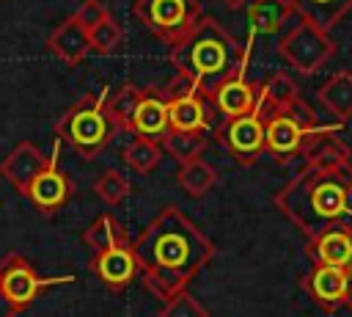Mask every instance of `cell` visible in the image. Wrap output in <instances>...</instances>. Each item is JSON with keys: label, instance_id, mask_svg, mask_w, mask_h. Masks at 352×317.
Listing matches in <instances>:
<instances>
[{"label": "cell", "instance_id": "obj_1", "mask_svg": "<svg viewBox=\"0 0 352 317\" xmlns=\"http://www.w3.org/2000/svg\"><path fill=\"white\" fill-rule=\"evenodd\" d=\"M138 262V278L157 300H170L184 292L187 284L212 262L214 243L182 212L176 204H165L151 223L132 240Z\"/></svg>", "mask_w": 352, "mask_h": 317}, {"label": "cell", "instance_id": "obj_2", "mask_svg": "<svg viewBox=\"0 0 352 317\" xmlns=\"http://www.w3.org/2000/svg\"><path fill=\"white\" fill-rule=\"evenodd\" d=\"M272 201L308 240L330 229L352 232V160L333 168L302 165Z\"/></svg>", "mask_w": 352, "mask_h": 317}, {"label": "cell", "instance_id": "obj_3", "mask_svg": "<svg viewBox=\"0 0 352 317\" xmlns=\"http://www.w3.org/2000/svg\"><path fill=\"white\" fill-rule=\"evenodd\" d=\"M170 63L176 74L192 80L195 88L209 96L223 80L248 66V47H239L214 17L204 14L184 39L170 44Z\"/></svg>", "mask_w": 352, "mask_h": 317}, {"label": "cell", "instance_id": "obj_4", "mask_svg": "<svg viewBox=\"0 0 352 317\" xmlns=\"http://www.w3.org/2000/svg\"><path fill=\"white\" fill-rule=\"evenodd\" d=\"M55 135L60 141H66L77 157H82V160L99 157L116 135V127L104 110V96L82 94L55 121Z\"/></svg>", "mask_w": 352, "mask_h": 317}, {"label": "cell", "instance_id": "obj_5", "mask_svg": "<svg viewBox=\"0 0 352 317\" xmlns=\"http://www.w3.org/2000/svg\"><path fill=\"white\" fill-rule=\"evenodd\" d=\"M132 14L151 36L170 47L195 28L204 6L201 0H135Z\"/></svg>", "mask_w": 352, "mask_h": 317}, {"label": "cell", "instance_id": "obj_6", "mask_svg": "<svg viewBox=\"0 0 352 317\" xmlns=\"http://www.w3.org/2000/svg\"><path fill=\"white\" fill-rule=\"evenodd\" d=\"M278 52L300 74H314L319 66L327 63V58H333L336 44L324 30H319L316 25L297 17L292 25H286L280 30Z\"/></svg>", "mask_w": 352, "mask_h": 317}, {"label": "cell", "instance_id": "obj_7", "mask_svg": "<svg viewBox=\"0 0 352 317\" xmlns=\"http://www.w3.org/2000/svg\"><path fill=\"white\" fill-rule=\"evenodd\" d=\"M74 281V276H38L33 270V265L11 251L0 259V292L22 311L25 306H30L47 287H55V284H69Z\"/></svg>", "mask_w": 352, "mask_h": 317}, {"label": "cell", "instance_id": "obj_8", "mask_svg": "<svg viewBox=\"0 0 352 317\" xmlns=\"http://www.w3.org/2000/svg\"><path fill=\"white\" fill-rule=\"evenodd\" d=\"M214 135L226 154H231L242 165H253L264 154V119L258 110L220 121L214 127Z\"/></svg>", "mask_w": 352, "mask_h": 317}, {"label": "cell", "instance_id": "obj_9", "mask_svg": "<svg viewBox=\"0 0 352 317\" xmlns=\"http://www.w3.org/2000/svg\"><path fill=\"white\" fill-rule=\"evenodd\" d=\"M302 289L322 311H341L352 309V267H330L314 265L311 273L302 278Z\"/></svg>", "mask_w": 352, "mask_h": 317}, {"label": "cell", "instance_id": "obj_10", "mask_svg": "<svg viewBox=\"0 0 352 317\" xmlns=\"http://www.w3.org/2000/svg\"><path fill=\"white\" fill-rule=\"evenodd\" d=\"M47 163H50V157H47L36 143L19 141V143L6 154V160L0 163V176H3L14 190H19V193L25 196L28 187L36 182V176L47 168Z\"/></svg>", "mask_w": 352, "mask_h": 317}, {"label": "cell", "instance_id": "obj_11", "mask_svg": "<svg viewBox=\"0 0 352 317\" xmlns=\"http://www.w3.org/2000/svg\"><path fill=\"white\" fill-rule=\"evenodd\" d=\"M308 132L311 130H302L286 113H275V116L264 119V152L275 163H289L302 154V143H305Z\"/></svg>", "mask_w": 352, "mask_h": 317}, {"label": "cell", "instance_id": "obj_12", "mask_svg": "<svg viewBox=\"0 0 352 317\" xmlns=\"http://www.w3.org/2000/svg\"><path fill=\"white\" fill-rule=\"evenodd\" d=\"M256 99H258V85L245 77V69H242V72H234L228 80H223V83L209 94V102H212V108L220 113L223 121L256 110Z\"/></svg>", "mask_w": 352, "mask_h": 317}, {"label": "cell", "instance_id": "obj_13", "mask_svg": "<svg viewBox=\"0 0 352 317\" xmlns=\"http://www.w3.org/2000/svg\"><path fill=\"white\" fill-rule=\"evenodd\" d=\"M72 179L58 168V152L50 157L47 168L36 176V182L28 187V198L33 201V207L44 215H52L55 209H60L69 198H72Z\"/></svg>", "mask_w": 352, "mask_h": 317}, {"label": "cell", "instance_id": "obj_14", "mask_svg": "<svg viewBox=\"0 0 352 317\" xmlns=\"http://www.w3.org/2000/svg\"><path fill=\"white\" fill-rule=\"evenodd\" d=\"M168 99V130L182 132H209L212 124V102L201 91H187Z\"/></svg>", "mask_w": 352, "mask_h": 317}, {"label": "cell", "instance_id": "obj_15", "mask_svg": "<svg viewBox=\"0 0 352 317\" xmlns=\"http://www.w3.org/2000/svg\"><path fill=\"white\" fill-rule=\"evenodd\" d=\"M91 270L110 289H124L126 284H132L138 278V262H135V254H132V240L126 245H116L110 251L94 254Z\"/></svg>", "mask_w": 352, "mask_h": 317}, {"label": "cell", "instance_id": "obj_16", "mask_svg": "<svg viewBox=\"0 0 352 317\" xmlns=\"http://www.w3.org/2000/svg\"><path fill=\"white\" fill-rule=\"evenodd\" d=\"M135 138H148L157 141L168 132V99L157 88H143V99L132 116V130Z\"/></svg>", "mask_w": 352, "mask_h": 317}, {"label": "cell", "instance_id": "obj_17", "mask_svg": "<svg viewBox=\"0 0 352 317\" xmlns=\"http://www.w3.org/2000/svg\"><path fill=\"white\" fill-rule=\"evenodd\" d=\"M297 99H300L297 80L289 72H272L264 83H258L256 110L261 113V119H270L275 113H286Z\"/></svg>", "mask_w": 352, "mask_h": 317}, {"label": "cell", "instance_id": "obj_18", "mask_svg": "<svg viewBox=\"0 0 352 317\" xmlns=\"http://www.w3.org/2000/svg\"><path fill=\"white\" fill-rule=\"evenodd\" d=\"M305 256L314 265H330V267H352V232L346 229H330L319 237L308 240Z\"/></svg>", "mask_w": 352, "mask_h": 317}, {"label": "cell", "instance_id": "obj_19", "mask_svg": "<svg viewBox=\"0 0 352 317\" xmlns=\"http://www.w3.org/2000/svg\"><path fill=\"white\" fill-rule=\"evenodd\" d=\"M47 47L55 52V58H60L63 63L69 66H77L85 61V55L91 52V39H88V30L80 28L72 17L63 19L50 36H47Z\"/></svg>", "mask_w": 352, "mask_h": 317}, {"label": "cell", "instance_id": "obj_20", "mask_svg": "<svg viewBox=\"0 0 352 317\" xmlns=\"http://www.w3.org/2000/svg\"><path fill=\"white\" fill-rule=\"evenodd\" d=\"M286 6L292 8V14L327 33L344 19V14L352 8V0H286Z\"/></svg>", "mask_w": 352, "mask_h": 317}, {"label": "cell", "instance_id": "obj_21", "mask_svg": "<svg viewBox=\"0 0 352 317\" xmlns=\"http://www.w3.org/2000/svg\"><path fill=\"white\" fill-rule=\"evenodd\" d=\"M245 17H248L250 36L253 33L270 36V33H280L286 28L292 8L286 6V0H250L245 6Z\"/></svg>", "mask_w": 352, "mask_h": 317}, {"label": "cell", "instance_id": "obj_22", "mask_svg": "<svg viewBox=\"0 0 352 317\" xmlns=\"http://www.w3.org/2000/svg\"><path fill=\"white\" fill-rule=\"evenodd\" d=\"M319 105H324L336 119H349L352 116V72H336L330 74L319 91H316Z\"/></svg>", "mask_w": 352, "mask_h": 317}, {"label": "cell", "instance_id": "obj_23", "mask_svg": "<svg viewBox=\"0 0 352 317\" xmlns=\"http://www.w3.org/2000/svg\"><path fill=\"white\" fill-rule=\"evenodd\" d=\"M140 99H143V88H138L132 83H124L110 96H104V110H107V119L113 121L116 132H129L132 130V116H135Z\"/></svg>", "mask_w": 352, "mask_h": 317}, {"label": "cell", "instance_id": "obj_24", "mask_svg": "<svg viewBox=\"0 0 352 317\" xmlns=\"http://www.w3.org/2000/svg\"><path fill=\"white\" fill-rule=\"evenodd\" d=\"M82 240L85 245L94 251V254H102V251H110L116 245H126L129 237H126V229L121 226V221H116L113 215H96L85 232H82Z\"/></svg>", "mask_w": 352, "mask_h": 317}, {"label": "cell", "instance_id": "obj_25", "mask_svg": "<svg viewBox=\"0 0 352 317\" xmlns=\"http://www.w3.org/2000/svg\"><path fill=\"white\" fill-rule=\"evenodd\" d=\"M206 141L209 135L206 132H182V130H168L162 138H160V146H165L168 154H173L182 163H190V160H198L206 149Z\"/></svg>", "mask_w": 352, "mask_h": 317}, {"label": "cell", "instance_id": "obj_26", "mask_svg": "<svg viewBox=\"0 0 352 317\" xmlns=\"http://www.w3.org/2000/svg\"><path fill=\"white\" fill-rule=\"evenodd\" d=\"M176 179H179V185H182V190H184L187 196L201 198V196H206V193L214 187L217 174H214V168H212L206 160H201V157H198V160L182 163V165H179Z\"/></svg>", "mask_w": 352, "mask_h": 317}, {"label": "cell", "instance_id": "obj_27", "mask_svg": "<svg viewBox=\"0 0 352 317\" xmlns=\"http://www.w3.org/2000/svg\"><path fill=\"white\" fill-rule=\"evenodd\" d=\"M121 157L135 174H151L162 160V146L148 138H135L132 143L124 146Z\"/></svg>", "mask_w": 352, "mask_h": 317}, {"label": "cell", "instance_id": "obj_28", "mask_svg": "<svg viewBox=\"0 0 352 317\" xmlns=\"http://www.w3.org/2000/svg\"><path fill=\"white\" fill-rule=\"evenodd\" d=\"M94 193H96L104 204L116 207V204H121V201L129 196V179H126L121 171L110 168V171H104V174L94 182Z\"/></svg>", "mask_w": 352, "mask_h": 317}, {"label": "cell", "instance_id": "obj_29", "mask_svg": "<svg viewBox=\"0 0 352 317\" xmlns=\"http://www.w3.org/2000/svg\"><path fill=\"white\" fill-rule=\"evenodd\" d=\"M88 39H91V50H94V52L107 55V52H113V50L124 41V30H121V25H118L113 17H107L104 22H99V25L88 33Z\"/></svg>", "mask_w": 352, "mask_h": 317}, {"label": "cell", "instance_id": "obj_30", "mask_svg": "<svg viewBox=\"0 0 352 317\" xmlns=\"http://www.w3.org/2000/svg\"><path fill=\"white\" fill-rule=\"evenodd\" d=\"M157 317H209V309L201 306V303L184 289V292L173 295L170 300H165Z\"/></svg>", "mask_w": 352, "mask_h": 317}, {"label": "cell", "instance_id": "obj_31", "mask_svg": "<svg viewBox=\"0 0 352 317\" xmlns=\"http://www.w3.org/2000/svg\"><path fill=\"white\" fill-rule=\"evenodd\" d=\"M107 17H110V11H107V6H104L102 0H82L80 8L72 14V19H74L80 28H85L88 33H91L99 22H104Z\"/></svg>", "mask_w": 352, "mask_h": 317}, {"label": "cell", "instance_id": "obj_32", "mask_svg": "<svg viewBox=\"0 0 352 317\" xmlns=\"http://www.w3.org/2000/svg\"><path fill=\"white\" fill-rule=\"evenodd\" d=\"M16 314H19V309L0 292V317H16Z\"/></svg>", "mask_w": 352, "mask_h": 317}, {"label": "cell", "instance_id": "obj_33", "mask_svg": "<svg viewBox=\"0 0 352 317\" xmlns=\"http://www.w3.org/2000/svg\"><path fill=\"white\" fill-rule=\"evenodd\" d=\"M223 3H226L228 8H245V6L250 3V0H223Z\"/></svg>", "mask_w": 352, "mask_h": 317}]
</instances>
